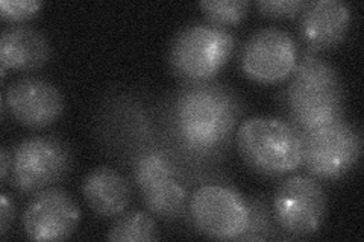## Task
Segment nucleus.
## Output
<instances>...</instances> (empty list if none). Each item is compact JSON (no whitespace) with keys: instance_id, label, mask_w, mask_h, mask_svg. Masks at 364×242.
<instances>
[{"instance_id":"obj_1","label":"nucleus","mask_w":364,"mask_h":242,"mask_svg":"<svg viewBox=\"0 0 364 242\" xmlns=\"http://www.w3.org/2000/svg\"><path fill=\"white\" fill-rule=\"evenodd\" d=\"M234 97L219 85L195 82L182 89L173 108V121L181 141L196 152L223 145L237 123Z\"/></svg>"},{"instance_id":"obj_2","label":"nucleus","mask_w":364,"mask_h":242,"mask_svg":"<svg viewBox=\"0 0 364 242\" xmlns=\"http://www.w3.org/2000/svg\"><path fill=\"white\" fill-rule=\"evenodd\" d=\"M286 101L299 132L343 120L345 94L336 68L322 57L304 55L291 73Z\"/></svg>"},{"instance_id":"obj_3","label":"nucleus","mask_w":364,"mask_h":242,"mask_svg":"<svg viewBox=\"0 0 364 242\" xmlns=\"http://www.w3.org/2000/svg\"><path fill=\"white\" fill-rule=\"evenodd\" d=\"M235 141L242 159L259 175L278 177L302 165V133L279 119L243 121Z\"/></svg>"},{"instance_id":"obj_4","label":"nucleus","mask_w":364,"mask_h":242,"mask_svg":"<svg viewBox=\"0 0 364 242\" xmlns=\"http://www.w3.org/2000/svg\"><path fill=\"white\" fill-rule=\"evenodd\" d=\"M235 45L226 29L198 23L179 31L170 45L168 61L176 75L191 82H205L218 75Z\"/></svg>"},{"instance_id":"obj_5","label":"nucleus","mask_w":364,"mask_h":242,"mask_svg":"<svg viewBox=\"0 0 364 242\" xmlns=\"http://www.w3.org/2000/svg\"><path fill=\"white\" fill-rule=\"evenodd\" d=\"M302 133V164L318 179H338L361 155V133L354 124L338 120Z\"/></svg>"},{"instance_id":"obj_6","label":"nucleus","mask_w":364,"mask_h":242,"mask_svg":"<svg viewBox=\"0 0 364 242\" xmlns=\"http://www.w3.org/2000/svg\"><path fill=\"white\" fill-rule=\"evenodd\" d=\"M191 220L205 236L240 239L249 230L250 211L242 195L222 185H203L191 194Z\"/></svg>"},{"instance_id":"obj_7","label":"nucleus","mask_w":364,"mask_h":242,"mask_svg":"<svg viewBox=\"0 0 364 242\" xmlns=\"http://www.w3.org/2000/svg\"><path fill=\"white\" fill-rule=\"evenodd\" d=\"M328 209L325 189L311 176H291L273 197V216L281 230L294 236L314 235L322 227Z\"/></svg>"},{"instance_id":"obj_8","label":"nucleus","mask_w":364,"mask_h":242,"mask_svg":"<svg viewBox=\"0 0 364 242\" xmlns=\"http://www.w3.org/2000/svg\"><path fill=\"white\" fill-rule=\"evenodd\" d=\"M70 164V148L58 138H26L13 156L14 187L25 194H37L63 179Z\"/></svg>"},{"instance_id":"obj_9","label":"nucleus","mask_w":364,"mask_h":242,"mask_svg":"<svg viewBox=\"0 0 364 242\" xmlns=\"http://www.w3.org/2000/svg\"><path fill=\"white\" fill-rule=\"evenodd\" d=\"M240 62L249 79L261 84H277L291 76L298 64V45L289 32L263 28L246 41Z\"/></svg>"},{"instance_id":"obj_10","label":"nucleus","mask_w":364,"mask_h":242,"mask_svg":"<svg viewBox=\"0 0 364 242\" xmlns=\"http://www.w3.org/2000/svg\"><path fill=\"white\" fill-rule=\"evenodd\" d=\"M81 221V209L67 191L46 188L33 195L23 214V229L31 241L68 239Z\"/></svg>"},{"instance_id":"obj_11","label":"nucleus","mask_w":364,"mask_h":242,"mask_svg":"<svg viewBox=\"0 0 364 242\" xmlns=\"http://www.w3.org/2000/svg\"><path fill=\"white\" fill-rule=\"evenodd\" d=\"M4 103L9 114L31 129L49 128L64 112V97L53 84L41 77L25 76L5 89Z\"/></svg>"},{"instance_id":"obj_12","label":"nucleus","mask_w":364,"mask_h":242,"mask_svg":"<svg viewBox=\"0 0 364 242\" xmlns=\"http://www.w3.org/2000/svg\"><path fill=\"white\" fill-rule=\"evenodd\" d=\"M134 177L144 204L154 215L176 216L186 204L187 194L176 179L168 160L156 152L143 155L135 164Z\"/></svg>"},{"instance_id":"obj_13","label":"nucleus","mask_w":364,"mask_h":242,"mask_svg":"<svg viewBox=\"0 0 364 242\" xmlns=\"http://www.w3.org/2000/svg\"><path fill=\"white\" fill-rule=\"evenodd\" d=\"M350 26V8L341 0H316L302 9L301 38L314 50L336 48Z\"/></svg>"},{"instance_id":"obj_14","label":"nucleus","mask_w":364,"mask_h":242,"mask_svg":"<svg viewBox=\"0 0 364 242\" xmlns=\"http://www.w3.org/2000/svg\"><path fill=\"white\" fill-rule=\"evenodd\" d=\"M50 55V43L38 29L26 25H13L2 31L0 35L2 77H5L6 70H37L48 64Z\"/></svg>"},{"instance_id":"obj_15","label":"nucleus","mask_w":364,"mask_h":242,"mask_svg":"<svg viewBox=\"0 0 364 242\" xmlns=\"http://www.w3.org/2000/svg\"><path fill=\"white\" fill-rule=\"evenodd\" d=\"M82 194L90 209L104 218L120 216L132 199L128 180L109 167L90 171L82 183Z\"/></svg>"},{"instance_id":"obj_16","label":"nucleus","mask_w":364,"mask_h":242,"mask_svg":"<svg viewBox=\"0 0 364 242\" xmlns=\"http://www.w3.org/2000/svg\"><path fill=\"white\" fill-rule=\"evenodd\" d=\"M112 242H152L159 239L154 216L143 211L122 215L107 235Z\"/></svg>"},{"instance_id":"obj_17","label":"nucleus","mask_w":364,"mask_h":242,"mask_svg":"<svg viewBox=\"0 0 364 242\" xmlns=\"http://www.w3.org/2000/svg\"><path fill=\"white\" fill-rule=\"evenodd\" d=\"M249 6L247 0H215V2L203 0L199 4L203 16L211 25L222 29L238 25L246 17Z\"/></svg>"},{"instance_id":"obj_18","label":"nucleus","mask_w":364,"mask_h":242,"mask_svg":"<svg viewBox=\"0 0 364 242\" xmlns=\"http://www.w3.org/2000/svg\"><path fill=\"white\" fill-rule=\"evenodd\" d=\"M40 0H2L0 2V16L11 23H21L36 17L43 8Z\"/></svg>"},{"instance_id":"obj_19","label":"nucleus","mask_w":364,"mask_h":242,"mask_svg":"<svg viewBox=\"0 0 364 242\" xmlns=\"http://www.w3.org/2000/svg\"><path fill=\"white\" fill-rule=\"evenodd\" d=\"M309 2L304 0H261L257 4L258 11L272 18H291L302 13Z\"/></svg>"},{"instance_id":"obj_20","label":"nucleus","mask_w":364,"mask_h":242,"mask_svg":"<svg viewBox=\"0 0 364 242\" xmlns=\"http://www.w3.org/2000/svg\"><path fill=\"white\" fill-rule=\"evenodd\" d=\"M13 218H14L13 203H11V200L5 194H2V197H0V235H2V238H5Z\"/></svg>"},{"instance_id":"obj_21","label":"nucleus","mask_w":364,"mask_h":242,"mask_svg":"<svg viewBox=\"0 0 364 242\" xmlns=\"http://www.w3.org/2000/svg\"><path fill=\"white\" fill-rule=\"evenodd\" d=\"M13 170V158H9L8 150L4 147L2 153H0V177L5 180L8 177V172Z\"/></svg>"}]
</instances>
